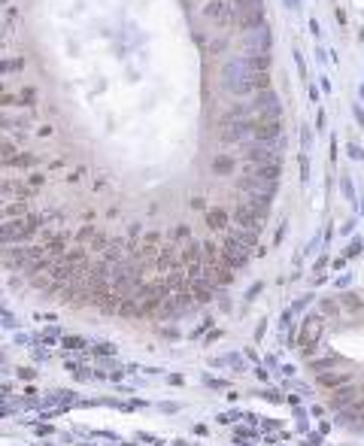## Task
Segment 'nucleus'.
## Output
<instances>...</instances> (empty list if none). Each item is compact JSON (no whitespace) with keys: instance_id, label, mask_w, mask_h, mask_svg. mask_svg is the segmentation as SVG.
<instances>
[{"instance_id":"obj_1","label":"nucleus","mask_w":364,"mask_h":446,"mask_svg":"<svg viewBox=\"0 0 364 446\" xmlns=\"http://www.w3.org/2000/svg\"><path fill=\"white\" fill-rule=\"evenodd\" d=\"M222 85L231 94H249L255 91V70H249L243 58H231L222 64Z\"/></svg>"},{"instance_id":"obj_2","label":"nucleus","mask_w":364,"mask_h":446,"mask_svg":"<svg viewBox=\"0 0 364 446\" xmlns=\"http://www.w3.org/2000/svg\"><path fill=\"white\" fill-rule=\"evenodd\" d=\"M249 164H282V140H255L243 146Z\"/></svg>"},{"instance_id":"obj_3","label":"nucleus","mask_w":364,"mask_h":446,"mask_svg":"<svg viewBox=\"0 0 364 446\" xmlns=\"http://www.w3.org/2000/svg\"><path fill=\"white\" fill-rule=\"evenodd\" d=\"M43 225L40 216H22V219H6L3 222V246H12V243H25L36 234V228Z\"/></svg>"},{"instance_id":"obj_4","label":"nucleus","mask_w":364,"mask_h":446,"mask_svg":"<svg viewBox=\"0 0 364 446\" xmlns=\"http://www.w3.org/2000/svg\"><path fill=\"white\" fill-rule=\"evenodd\" d=\"M322 334H325V322H322V316H316V313L303 316V322H300V334H298V349L303 352V355H313V349L319 346Z\"/></svg>"},{"instance_id":"obj_5","label":"nucleus","mask_w":364,"mask_h":446,"mask_svg":"<svg viewBox=\"0 0 364 446\" xmlns=\"http://www.w3.org/2000/svg\"><path fill=\"white\" fill-rule=\"evenodd\" d=\"M252 106H255V119H279V112H282L279 98H276L270 88H267V91H255Z\"/></svg>"},{"instance_id":"obj_6","label":"nucleus","mask_w":364,"mask_h":446,"mask_svg":"<svg viewBox=\"0 0 364 446\" xmlns=\"http://www.w3.org/2000/svg\"><path fill=\"white\" fill-rule=\"evenodd\" d=\"M255 140H282V119H252Z\"/></svg>"},{"instance_id":"obj_7","label":"nucleus","mask_w":364,"mask_h":446,"mask_svg":"<svg viewBox=\"0 0 364 446\" xmlns=\"http://www.w3.org/2000/svg\"><path fill=\"white\" fill-rule=\"evenodd\" d=\"M243 49H246V55H252V52H270V28L261 25V28L243 34Z\"/></svg>"},{"instance_id":"obj_8","label":"nucleus","mask_w":364,"mask_h":446,"mask_svg":"<svg viewBox=\"0 0 364 446\" xmlns=\"http://www.w3.org/2000/svg\"><path fill=\"white\" fill-rule=\"evenodd\" d=\"M337 304H340V309H343V316H349V319H361L364 316V301H361V295H355V292L340 295Z\"/></svg>"},{"instance_id":"obj_9","label":"nucleus","mask_w":364,"mask_h":446,"mask_svg":"<svg viewBox=\"0 0 364 446\" xmlns=\"http://www.w3.org/2000/svg\"><path fill=\"white\" fill-rule=\"evenodd\" d=\"M316 379H319V385H322V389L334 392V389L349 385V382H352V374H349V371H325V374H319Z\"/></svg>"},{"instance_id":"obj_10","label":"nucleus","mask_w":364,"mask_h":446,"mask_svg":"<svg viewBox=\"0 0 364 446\" xmlns=\"http://www.w3.org/2000/svg\"><path fill=\"white\" fill-rule=\"evenodd\" d=\"M231 216L222 209V206H213V209H206V225L213 228V231H231Z\"/></svg>"},{"instance_id":"obj_11","label":"nucleus","mask_w":364,"mask_h":446,"mask_svg":"<svg viewBox=\"0 0 364 446\" xmlns=\"http://www.w3.org/2000/svg\"><path fill=\"white\" fill-rule=\"evenodd\" d=\"M243 61L249 64V70H255V73H267V70H270V52H252V55H243Z\"/></svg>"},{"instance_id":"obj_12","label":"nucleus","mask_w":364,"mask_h":446,"mask_svg":"<svg viewBox=\"0 0 364 446\" xmlns=\"http://www.w3.org/2000/svg\"><path fill=\"white\" fill-rule=\"evenodd\" d=\"M334 361H337L334 355H328V358H313V361H310V371L319 377V374H325V371H334Z\"/></svg>"},{"instance_id":"obj_13","label":"nucleus","mask_w":364,"mask_h":446,"mask_svg":"<svg viewBox=\"0 0 364 446\" xmlns=\"http://www.w3.org/2000/svg\"><path fill=\"white\" fill-rule=\"evenodd\" d=\"M213 170L216 173H231V158H228V155H219V158L213 161Z\"/></svg>"},{"instance_id":"obj_14","label":"nucleus","mask_w":364,"mask_h":446,"mask_svg":"<svg viewBox=\"0 0 364 446\" xmlns=\"http://www.w3.org/2000/svg\"><path fill=\"white\" fill-rule=\"evenodd\" d=\"M228 49V40L222 36V40H213V43H206V55H219V52H225Z\"/></svg>"},{"instance_id":"obj_15","label":"nucleus","mask_w":364,"mask_h":446,"mask_svg":"<svg viewBox=\"0 0 364 446\" xmlns=\"http://www.w3.org/2000/svg\"><path fill=\"white\" fill-rule=\"evenodd\" d=\"M340 188H343V198H346V201H355V188H352L349 176H343V179H340Z\"/></svg>"},{"instance_id":"obj_16","label":"nucleus","mask_w":364,"mask_h":446,"mask_svg":"<svg viewBox=\"0 0 364 446\" xmlns=\"http://www.w3.org/2000/svg\"><path fill=\"white\" fill-rule=\"evenodd\" d=\"M270 88V73H255V91H267Z\"/></svg>"},{"instance_id":"obj_17","label":"nucleus","mask_w":364,"mask_h":446,"mask_svg":"<svg viewBox=\"0 0 364 446\" xmlns=\"http://www.w3.org/2000/svg\"><path fill=\"white\" fill-rule=\"evenodd\" d=\"M61 346H67V349H85V340L82 337H61Z\"/></svg>"},{"instance_id":"obj_18","label":"nucleus","mask_w":364,"mask_h":446,"mask_svg":"<svg viewBox=\"0 0 364 446\" xmlns=\"http://www.w3.org/2000/svg\"><path fill=\"white\" fill-rule=\"evenodd\" d=\"M355 255H361V240H358V237L346 246V258H355Z\"/></svg>"},{"instance_id":"obj_19","label":"nucleus","mask_w":364,"mask_h":446,"mask_svg":"<svg viewBox=\"0 0 364 446\" xmlns=\"http://www.w3.org/2000/svg\"><path fill=\"white\" fill-rule=\"evenodd\" d=\"M300 143H303V155H306V152H310V146H313V134H310L306 128L300 131Z\"/></svg>"},{"instance_id":"obj_20","label":"nucleus","mask_w":364,"mask_h":446,"mask_svg":"<svg viewBox=\"0 0 364 446\" xmlns=\"http://www.w3.org/2000/svg\"><path fill=\"white\" fill-rule=\"evenodd\" d=\"M346 152H349V155H352L355 161H364V149H361V146H355V143H349V149H346Z\"/></svg>"},{"instance_id":"obj_21","label":"nucleus","mask_w":364,"mask_h":446,"mask_svg":"<svg viewBox=\"0 0 364 446\" xmlns=\"http://www.w3.org/2000/svg\"><path fill=\"white\" fill-rule=\"evenodd\" d=\"M300 179H303V182L310 179V161H306V155L300 158Z\"/></svg>"},{"instance_id":"obj_22","label":"nucleus","mask_w":364,"mask_h":446,"mask_svg":"<svg viewBox=\"0 0 364 446\" xmlns=\"http://www.w3.org/2000/svg\"><path fill=\"white\" fill-rule=\"evenodd\" d=\"M352 115H355L358 128H364V109H361V106H352Z\"/></svg>"},{"instance_id":"obj_23","label":"nucleus","mask_w":364,"mask_h":446,"mask_svg":"<svg viewBox=\"0 0 364 446\" xmlns=\"http://www.w3.org/2000/svg\"><path fill=\"white\" fill-rule=\"evenodd\" d=\"M94 352H98V355H112L116 349H112L109 343H98V349H94Z\"/></svg>"},{"instance_id":"obj_24","label":"nucleus","mask_w":364,"mask_h":446,"mask_svg":"<svg viewBox=\"0 0 364 446\" xmlns=\"http://www.w3.org/2000/svg\"><path fill=\"white\" fill-rule=\"evenodd\" d=\"M310 31H313V34H316V36L322 34V31H319V22H316V18H310Z\"/></svg>"},{"instance_id":"obj_25","label":"nucleus","mask_w":364,"mask_h":446,"mask_svg":"<svg viewBox=\"0 0 364 446\" xmlns=\"http://www.w3.org/2000/svg\"><path fill=\"white\" fill-rule=\"evenodd\" d=\"M18 377H22V379H31V377H33V371H28V367H22V371H18Z\"/></svg>"},{"instance_id":"obj_26","label":"nucleus","mask_w":364,"mask_h":446,"mask_svg":"<svg viewBox=\"0 0 364 446\" xmlns=\"http://www.w3.org/2000/svg\"><path fill=\"white\" fill-rule=\"evenodd\" d=\"M303 446H319V434H310V440H306Z\"/></svg>"},{"instance_id":"obj_27","label":"nucleus","mask_w":364,"mask_h":446,"mask_svg":"<svg viewBox=\"0 0 364 446\" xmlns=\"http://www.w3.org/2000/svg\"><path fill=\"white\" fill-rule=\"evenodd\" d=\"M285 6H289V9H298V0H285Z\"/></svg>"},{"instance_id":"obj_28","label":"nucleus","mask_w":364,"mask_h":446,"mask_svg":"<svg viewBox=\"0 0 364 446\" xmlns=\"http://www.w3.org/2000/svg\"><path fill=\"white\" fill-rule=\"evenodd\" d=\"M361 101H364V88H361Z\"/></svg>"},{"instance_id":"obj_29","label":"nucleus","mask_w":364,"mask_h":446,"mask_svg":"<svg viewBox=\"0 0 364 446\" xmlns=\"http://www.w3.org/2000/svg\"><path fill=\"white\" fill-rule=\"evenodd\" d=\"M176 446H185V443H176Z\"/></svg>"}]
</instances>
